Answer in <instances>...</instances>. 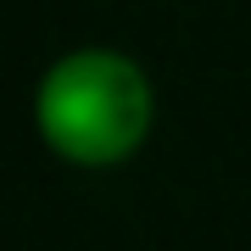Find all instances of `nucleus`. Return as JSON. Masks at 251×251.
<instances>
[{"label":"nucleus","mask_w":251,"mask_h":251,"mask_svg":"<svg viewBox=\"0 0 251 251\" xmlns=\"http://www.w3.org/2000/svg\"><path fill=\"white\" fill-rule=\"evenodd\" d=\"M151 128V84L117 50L62 56L39 84V134L67 162H123Z\"/></svg>","instance_id":"f257e3e1"}]
</instances>
